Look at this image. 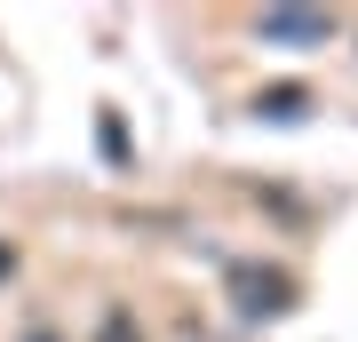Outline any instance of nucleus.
<instances>
[{
	"mask_svg": "<svg viewBox=\"0 0 358 342\" xmlns=\"http://www.w3.org/2000/svg\"><path fill=\"white\" fill-rule=\"evenodd\" d=\"M231 294H239L247 318H279L294 303V271H279V263H231Z\"/></svg>",
	"mask_w": 358,
	"mask_h": 342,
	"instance_id": "f257e3e1",
	"label": "nucleus"
},
{
	"mask_svg": "<svg viewBox=\"0 0 358 342\" xmlns=\"http://www.w3.org/2000/svg\"><path fill=\"white\" fill-rule=\"evenodd\" d=\"M255 32L271 40V48H319V40H334V16L327 8H263Z\"/></svg>",
	"mask_w": 358,
	"mask_h": 342,
	"instance_id": "f03ea898",
	"label": "nucleus"
},
{
	"mask_svg": "<svg viewBox=\"0 0 358 342\" xmlns=\"http://www.w3.org/2000/svg\"><path fill=\"white\" fill-rule=\"evenodd\" d=\"M255 112H263V120H303V112H310V88H303V80H279V88L255 96Z\"/></svg>",
	"mask_w": 358,
	"mask_h": 342,
	"instance_id": "7ed1b4c3",
	"label": "nucleus"
},
{
	"mask_svg": "<svg viewBox=\"0 0 358 342\" xmlns=\"http://www.w3.org/2000/svg\"><path fill=\"white\" fill-rule=\"evenodd\" d=\"M96 143H103V159H112V167H128V127H120V112L96 120Z\"/></svg>",
	"mask_w": 358,
	"mask_h": 342,
	"instance_id": "20e7f679",
	"label": "nucleus"
},
{
	"mask_svg": "<svg viewBox=\"0 0 358 342\" xmlns=\"http://www.w3.org/2000/svg\"><path fill=\"white\" fill-rule=\"evenodd\" d=\"M96 342H143V334H136V318H128V311H103V327H96Z\"/></svg>",
	"mask_w": 358,
	"mask_h": 342,
	"instance_id": "39448f33",
	"label": "nucleus"
},
{
	"mask_svg": "<svg viewBox=\"0 0 358 342\" xmlns=\"http://www.w3.org/2000/svg\"><path fill=\"white\" fill-rule=\"evenodd\" d=\"M8 271H16V247H8V239H0V279H8Z\"/></svg>",
	"mask_w": 358,
	"mask_h": 342,
	"instance_id": "423d86ee",
	"label": "nucleus"
},
{
	"mask_svg": "<svg viewBox=\"0 0 358 342\" xmlns=\"http://www.w3.org/2000/svg\"><path fill=\"white\" fill-rule=\"evenodd\" d=\"M32 342H56V334H32Z\"/></svg>",
	"mask_w": 358,
	"mask_h": 342,
	"instance_id": "0eeeda50",
	"label": "nucleus"
}]
</instances>
